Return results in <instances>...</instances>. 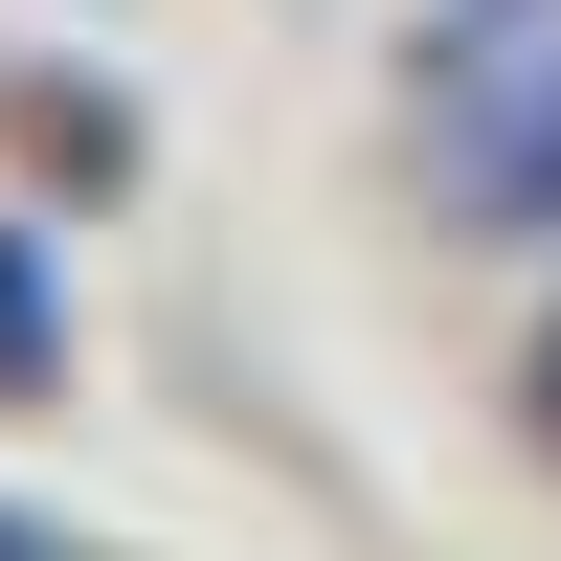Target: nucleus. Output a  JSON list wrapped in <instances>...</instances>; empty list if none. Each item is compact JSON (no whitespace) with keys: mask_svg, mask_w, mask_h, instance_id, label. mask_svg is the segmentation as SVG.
Wrapping results in <instances>:
<instances>
[{"mask_svg":"<svg viewBox=\"0 0 561 561\" xmlns=\"http://www.w3.org/2000/svg\"><path fill=\"white\" fill-rule=\"evenodd\" d=\"M427 203L561 225V0H427Z\"/></svg>","mask_w":561,"mask_h":561,"instance_id":"f257e3e1","label":"nucleus"},{"mask_svg":"<svg viewBox=\"0 0 561 561\" xmlns=\"http://www.w3.org/2000/svg\"><path fill=\"white\" fill-rule=\"evenodd\" d=\"M0 382H68V270L0 225Z\"/></svg>","mask_w":561,"mask_h":561,"instance_id":"f03ea898","label":"nucleus"},{"mask_svg":"<svg viewBox=\"0 0 561 561\" xmlns=\"http://www.w3.org/2000/svg\"><path fill=\"white\" fill-rule=\"evenodd\" d=\"M517 404H539V449H561V314H539V359H517Z\"/></svg>","mask_w":561,"mask_h":561,"instance_id":"7ed1b4c3","label":"nucleus"},{"mask_svg":"<svg viewBox=\"0 0 561 561\" xmlns=\"http://www.w3.org/2000/svg\"><path fill=\"white\" fill-rule=\"evenodd\" d=\"M0 561H68V539H45V517H23V494H0Z\"/></svg>","mask_w":561,"mask_h":561,"instance_id":"20e7f679","label":"nucleus"}]
</instances>
